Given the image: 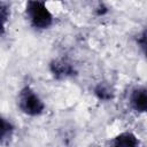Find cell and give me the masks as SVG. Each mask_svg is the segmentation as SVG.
<instances>
[{"mask_svg": "<svg viewBox=\"0 0 147 147\" xmlns=\"http://www.w3.org/2000/svg\"><path fill=\"white\" fill-rule=\"evenodd\" d=\"M17 106L22 113L29 116H38L42 114L45 103L40 96L29 86L23 87L17 96Z\"/></svg>", "mask_w": 147, "mask_h": 147, "instance_id": "obj_2", "label": "cell"}, {"mask_svg": "<svg viewBox=\"0 0 147 147\" xmlns=\"http://www.w3.org/2000/svg\"><path fill=\"white\" fill-rule=\"evenodd\" d=\"M137 44L140 47L144 55L147 57V28H145L137 38Z\"/></svg>", "mask_w": 147, "mask_h": 147, "instance_id": "obj_8", "label": "cell"}, {"mask_svg": "<svg viewBox=\"0 0 147 147\" xmlns=\"http://www.w3.org/2000/svg\"><path fill=\"white\" fill-rule=\"evenodd\" d=\"M94 94L101 101H109L114 98L115 92L108 82H100L94 87Z\"/></svg>", "mask_w": 147, "mask_h": 147, "instance_id": "obj_6", "label": "cell"}, {"mask_svg": "<svg viewBox=\"0 0 147 147\" xmlns=\"http://www.w3.org/2000/svg\"><path fill=\"white\" fill-rule=\"evenodd\" d=\"M0 14H1V20H2V25L5 26L6 21L9 17V10H8V8H7V6L5 3L0 5Z\"/></svg>", "mask_w": 147, "mask_h": 147, "instance_id": "obj_9", "label": "cell"}, {"mask_svg": "<svg viewBox=\"0 0 147 147\" xmlns=\"http://www.w3.org/2000/svg\"><path fill=\"white\" fill-rule=\"evenodd\" d=\"M25 11L29 21L36 29H48L53 24V15L42 1H28Z\"/></svg>", "mask_w": 147, "mask_h": 147, "instance_id": "obj_1", "label": "cell"}, {"mask_svg": "<svg viewBox=\"0 0 147 147\" xmlns=\"http://www.w3.org/2000/svg\"><path fill=\"white\" fill-rule=\"evenodd\" d=\"M130 105L138 113H147V86H139L132 91Z\"/></svg>", "mask_w": 147, "mask_h": 147, "instance_id": "obj_4", "label": "cell"}, {"mask_svg": "<svg viewBox=\"0 0 147 147\" xmlns=\"http://www.w3.org/2000/svg\"><path fill=\"white\" fill-rule=\"evenodd\" d=\"M140 142L132 132H122L113 140L111 147H139Z\"/></svg>", "mask_w": 147, "mask_h": 147, "instance_id": "obj_5", "label": "cell"}, {"mask_svg": "<svg viewBox=\"0 0 147 147\" xmlns=\"http://www.w3.org/2000/svg\"><path fill=\"white\" fill-rule=\"evenodd\" d=\"M49 70L57 79L72 77L77 74L74 64L65 59H54L49 64Z\"/></svg>", "mask_w": 147, "mask_h": 147, "instance_id": "obj_3", "label": "cell"}, {"mask_svg": "<svg viewBox=\"0 0 147 147\" xmlns=\"http://www.w3.org/2000/svg\"><path fill=\"white\" fill-rule=\"evenodd\" d=\"M14 132V125L6 118H1V142L5 144L11 138Z\"/></svg>", "mask_w": 147, "mask_h": 147, "instance_id": "obj_7", "label": "cell"}]
</instances>
